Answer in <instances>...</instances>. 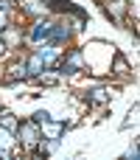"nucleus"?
I'll list each match as a JSON object with an SVG mask.
<instances>
[{
	"instance_id": "nucleus-1",
	"label": "nucleus",
	"mask_w": 140,
	"mask_h": 160,
	"mask_svg": "<svg viewBox=\"0 0 140 160\" xmlns=\"http://www.w3.org/2000/svg\"><path fill=\"white\" fill-rule=\"evenodd\" d=\"M79 62H81V56H79V51H73V53L67 56V65H65V70H70V73H73V70L79 68Z\"/></svg>"
},
{
	"instance_id": "nucleus-2",
	"label": "nucleus",
	"mask_w": 140,
	"mask_h": 160,
	"mask_svg": "<svg viewBox=\"0 0 140 160\" xmlns=\"http://www.w3.org/2000/svg\"><path fill=\"white\" fill-rule=\"evenodd\" d=\"M42 68H45V59H42V56H34L31 65H28V73H39Z\"/></svg>"
},
{
	"instance_id": "nucleus-3",
	"label": "nucleus",
	"mask_w": 140,
	"mask_h": 160,
	"mask_svg": "<svg viewBox=\"0 0 140 160\" xmlns=\"http://www.w3.org/2000/svg\"><path fill=\"white\" fill-rule=\"evenodd\" d=\"M34 138H36L34 127H31V124H25V127H22V141H25V143H34Z\"/></svg>"
},
{
	"instance_id": "nucleus-4",
	"label": "nucleus",
	"mask_w": 140,
	"mask_h": 160,
	"mask_svg": "<svg viewBox=\"0 0 140 160\" xmlns=\"http://www.w3.org/2000/svg\"><path fill=\"white\" fill-rule=\"evenodd\" d=\"M3 28H6V20H3V14H0V31H3Z\"/></svg>"
}]
</instances>
